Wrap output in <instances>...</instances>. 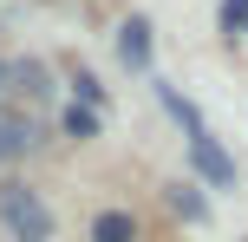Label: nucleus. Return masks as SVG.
<instances>
[{
    "mask_svg": "<svg viewBox=\"0 0 248 242\" xmlns=\"http://www.w3.org/2000/svg\"><path fill=\"white\" fill-rule=\"evenodd\" d=\"M189 157H196V170H202V177H209V183H222V190H229V183H235V164H229V157H222V144H216L209 131H202V138H189Z\"/></svg>",
    "mask_w": 248,
    "mask_h": 242,
    "instance_id": "obj_2",
    "label": "nucleus"
},
{
    "mask_svg": "<svg viewBox=\"0 0 248 242\" xmlns=\"http://www.w3.org/2000/svg\"><path fill=\"white\" fill-rule=\"evenodd\" d=\"M163 203H170L183 223H202V216H209V203H202V196L189 190V183H170V190H163Z\"/></svg>",
    "mask_w": 248,
    "mask_h": 242,
    "instance_id": "obj_5",
    "label": "nucleus"
},
{
    "mask_svg": "<svg viewBox=\"0 0 248 242\" xmlns=\"http://www.w3.org/2000/svg\"><path fill=\"white\" fill-rule=\"evenodd\" d=\"M118 59L131 65V72L150 65V20H124V26H118Z\"/></svg>",
    "mask_w": 248,
    "mask_h": 242,
    "instance_id": "obj_3",
    "label": "nucleus"
},
{
    "mask_svg": "<svg viewBox=\"0 0 248 242\" xmlns=\"http://www.w3.org/2000/svg\"><path fill=\"white\" fill-rule=\"evenodd\" d=\"M65 131H72V138H92V131H98V105H72V112H65Z\"/></svg>",
    "mask_w": 248,
    "mask_h": 242,
    "instance_id": "obj_7",
    "label": "nucleus"
},
{
    "mask_svg": "<svg viewBox=\"0 0 248 242\" xmlns=\"http://www.w3.org/2000/svg\"><path fill=\"white\" fill-rule=\"evenodd\" d=\"M33 144H39L33 118H13V112H0V164H7V157H26Z\"/></svg>",
    "mask_w": 248,
    "mask_h": 242,
    "instance_id": "obj_4",
    "label": "nucleus"
},
{
    "mask_svg": "<svg viewBox=\"0 0 248 242\" xmlns=\"http://www.w3.org/2000/svg\"><path fill=\"white\" fill-rule=\"evenodd\" d=\"M13 85H20V72H13V65H7V59H0V98H7V92H13Z\"/></svg>",
    "mask_w": 248,
    "mask_h": 242,
    "instance_id": "obj_9",
    "label": "nucleus"
},
{
    "mask_svg": "<svg viewBox=\"0 0 248 242\" xmlns=\"http://www.w3.org/2000/svg\"><path fill=\"white\" fill-rule=\"evenodd\" d=\"M131 236H137V223L124 216V210H105V216L92 223V242H131Z\"/></svg>",
    "mask_w": 248,
    "mask_h": 242,
    "instance_id": "obj_6",
    "label": "nucleus"
},
{
    "mask_svg": "<svg viewBox=\"0 0 248 242\" xmlns=\"http://www.w3.org/2000/svg\"><path fill=\"white\" fill-rule=\"evenodd\" d=\"M242 26H248V0H222V33L235 39Z\"/></svg>",
    "mask_w": 248,
    "mask_h": 242,
    "instance_id": "obj_8",
    "label": "nucleus"
},
{
    "mask_svg": "<svg viewBox=\"0 0 248 242\" xmlns=\"http://www.w3.org/2000/svg\"><path fill=\"white\" fill-rule=\"evenodd\" d=\"M0 223H7L13 242H52V210L26 183H0Z\"/></svg>",
    "mask_w": 248,
    "mask_h": 242,
    "instance_id": "obj_1",
    "label": "nucleus"
}]
</instances>
